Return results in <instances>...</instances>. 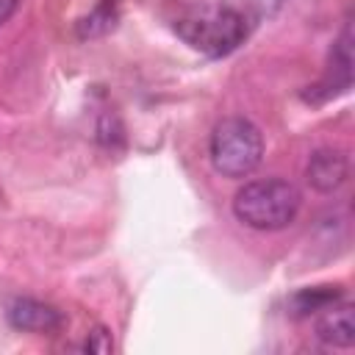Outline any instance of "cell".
<instances>
[{
  "mask_svg": "<svg viewBox=\"0 0 355 355\" xmlns=\"http://www.w3.org/2000/svg\"><path fill=\"white\" fill-rule=\"evenodd\" d=\"M302 197L294 183L283 178H263L244 183L233 197V214L252 230H283L300 214Z\"/></svg>",
  "mask_w": 355,
  "mask_h": 355,
  "instance_id": "1",
  "label": "cell"
},
{
  "mask_svg": "<svg viewBox=\"0 0 355 355\" xmlns=\"http://www.w3.org/2000/svg\"><path fill=\"white\" fill-rule=\"evenodd\" d=\"M208 155L219 175L247 178L263 161V133L247 116H227L214 128Z\"/></svg>",
  "mask_w": 355,
  "mask_h": 355,
  "instance_id": "2",
  "label": "cell"
},
{
  "mask_svg": "<svg viewBox=\"0 0 355 355\" xmlns=\"http://www.w3.org/2000/svg\"><path fill=\"white\" fill-rule=\"evenodd\" d=\"M175 33L191 47L211 58L233 53L247 36V19L227 6H205L175 22Z\"/></svg>",
  "mask_w": 355,
  "mask_h": 355,
  "instance_id": "3",
  "label": "cell"
},
{
  "mask_svg": "<svg viewBox=\"0 0 355 355\" xmlns=\"http://www.w3.org/2000/svg\"><path fill=\"white\" fill-rule=\"evenodd\" d=\"M6 319L14 330H22V333H36V336H44V333H58L67 322V316L50 305V302H42V300H33V297H17L8 302L6 308Z\"/></svg>",
  "mask_w": 355,
  "mask_h": 355,
  "instance_id": "4",
  "label": "cell"
},
{
  "mask_svg": "<svg viewBox=\"0 0 355 355\" xmlns=\"http://www.w3.org/2000/svg\"><path fill=\"white\" fill-rule=\"evenodd\" d=\"M347 172H349V158L338 147H319V150L311 153V158L305 164L308 186L322 191V194L336 191L347 180Z\"/></svg>",
  "mask_w": 355,
  "mask_h": 355,
  "instance_id": "5",
  "label": "cell"
},
{
  "mask_svg": "<svg viewBox=\"0 0 355 355\" xmlns=\"http://www.w3.org/2000/svg\"><path fill=\"white\" fill-rule=\"evenodd\" d=\"M316 338L330 347H352L355 344V311L349 302H333L316 316Z\"/></svg>",
  "mask_w": 355,
  "mask_h": 355,
  "instance_id": "6",
  "label": "cell"
},
{
  "mask_svg": "<svg viewBox=\"0 0 355 355\" xmlns=\"http://www.w3.org/2000/svg\"><path fill=\"white\" fill-rule=\"evenodd\" d=\"M341 300V286H316V288H302L291 297V313L294 316H311L319 313L322 308L333 305Z\"/></svg>",
  "mask_w": 355,
  "mask_h": 355,
  "instance_id": "7",
  "label": "cell"
},
{
  "mask_svg": "<svg viewBox=\"0 0 355 355\" xmlns=\"http://www.w3.org/2000/svg\"><path fill=\"white\" fill-rule=\"evenodd\" d=\"M111 347H114V341H111V333L105 327H97L83 341V349H89V352H111Z\"/></svg>",
  "mask_w": 355,
  "mask_h": 355,
  "instance_id": "8",
  "label": "cell"
},
{
  "mask_svg": "<svg viewBox=\"0 0 355 355\" xmlns=\"http://www.w3.org/2000/svg\"><path fill=\"white\" fill-rule=\"evenodd\" d=\"M17 8H19V0H0V25H6Z\"/></svg>",
  "mask_w": 355,
  "mask_h": 355,
  "instance_id": "9",
  "label": "cell"
}]
</instances>
